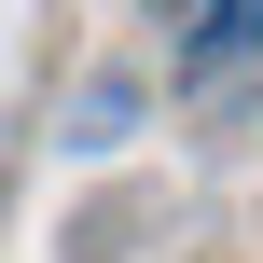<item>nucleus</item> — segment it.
Returning a JSON list of instances; mask_svg holds the SVG:
<instances>
[{"label": "nucleus", "instance_id": "nucleus-1", "mask_svg": "<svg viewBox=\"0 0 263 263\" xmlns=\"http://www.w3.org/2000/svg\"><path fill=\"white\" fill-rule=\"evenodd\" d=\"M250 42H263V0H180V83L194 69H236Z\"/></svg>", "mask_w": 263, "mask_h": 263}]
</instances>
